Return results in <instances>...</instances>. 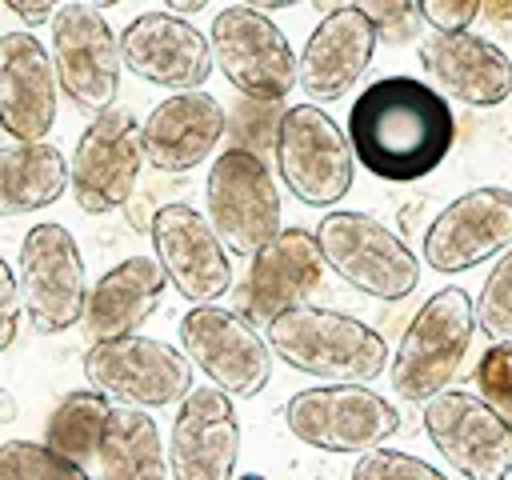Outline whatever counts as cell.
<instances>
[{
  "instance_id": "1",
  "label": "cell",
  "mask_w": 512,
  "mask_h": 480,
  "mask_svg": "<svg viewBox=\"0 0 512 480\" xmlns=\"http://www.w3.org/2000/svg\"><path fill=\"white\" fill-rule=\"evenodd\" d=\"M348 140L372 176L412 184L444 164L456 140V120L440 88L416 76H384L352 100Z\"/></svg>"
},
{
  "instance_id": "2",
  "label": "cell",
  "mask_w": 512,
  "mask_h": 480,
  "mask_svg": "<svg viewBox=\"0 0 512 480\" xmlns=\"http://www.w3.org/2000/svg\"><path fill=\"white\" fill-rule=\"evenodd\" d=\"M264 336L288 368L316 376V380L368 384L392 360L384 336L372 324L348 312H336V308H320V304H296L272 316L264 324Z\"/></svg>"
},
{
  "instance_id": "3",
  "label": "cell",
  "mask_w": 512,
  "mask_h": 480,
  "mask_svg": "<svg viewBox=\"0 0 512 480\" xmlns=\"http://www.w3.org/2000/svg\"><path fill=\"white\" fill-rule=\"evenodd\" d=\"M476 328V300H468L464 288H436L416 308L388 360L396 396H404L408 404H424L444 392L464 368Z\"/></svg>"
},
{
  "instance_id": "4",
  "label": "cell",
  "mask_w": 512,
  "mask_h": 480,
  "mask_svg": "<svg viewBox=\"0 0 512 480\" xmlns=\"http://www.w3.org/2000/svg\"><path fill=\"white\" fill-rule=\"evenodd\" d=\"M316 240L324 252V264L356 292L372 300H404L420 284V260L408 248L404 236H396L388 224H380L368 212L332 208L316 224Z\"/></svg>"
},
{
  "instance_id": "5",
  "label": "cell",
  "mask_w": 512,
  "mask_h": 480,
  "mask_svg": "<svg viewBox=\"0 0 512 480\" xmlns=\"http://www.w3.org/2000/svg\"><path fill=\"white\" fill-rule=\"evenodd\" d=\"M284 424L308 448L336 452V456H360L400 432V412L392 400H384L380 392L364 384L328 380L320 388H304L288 396Z\"/></svg>"
},
{
  "instance_id": "6",
  "label": "cell",
  "mask_w": 512,
  "mask_h": 480,
  "mask_svg": "<svg viewBox=\"0 0 512 480\" xmlns=\"http://www.w3.org/2000/svg\"><path fill=\"white\" fill-rule=\"evenodd\" d=\"M276 172L308 208H332L352 192L356 152L348 132L312 100L284 108L276 136Z\"/></svg>"
},
{
  "instance_id": "7",
  "label": "cell",
  "mask_w": 512,
  "mask_h": 480,
  "mask_svg": "<svg viewBox=\"0 0 512 480\" xmlns=\"http://www.w3.org/2000/svg\"><path fill=\"white\" fill-rule=\"evenodd\" d=\"M16 280H20L24 316H28L32 332L60 336L84 320V304H88L84 256H80L76 236L64 224L48 220V224H32L24 232Z\"/></svg>"
},
{
  "instance_id": "8",
  "label": "cell",
  "mask_w": 512,
  "mask_h": 480,
  "mask_svg": "<svg viewBox=\"0 0 512 480\" xmlns=\"http://www.w3.org/2000/svg\"><path fill=\"white\" fill-rule=\"evenodd\" d=\"M180 348L232 400H252L272 380V344L240 308L192 304L180 316Z\"/></svg>"
},
{
  "instance_id": "9",
  "label": "cell",
  "mask_w": 512,
  "mask_h": 480,
  "mask_svg": "<svg viewBox=\"0 0 512 480\" xmlns=\"http://www.w3.org/2000/svg\"><path fill=\"white\" fill-rule=\"evenodd\" d=\"M52 24V64L60 92L72 100V108L96 116L116 104L120 96V36L104 20V8L88 0H68L56 8Z\"/></svg>"
},
{
  "instance_id": "10",
  "label": "cell",
  "mask_w": 512,
  "mask_h": 480,
  "mask_svg": "<svg viewBox=\"0 0 512 480\" xmlns=\"http://www.w3.org/2000/svg\"><path fill=\"white\" fill-rule=\"evenodd\" d=\"M144 124L132 108H104L80 132L76 152L68 160V192L80 212L108 216L128 204L144 168Z\"/></svg>"
},
{
  "instance_id": "11",
  "label": "cell",
  "mask_w": 512,
  "mask_h": 480,
  "mask_svg": "<svg viewBox=\"0 0 512 480\" xmlns=\"http://www.w3.org/2000/svg\"><path fill=\"white\" fill-rule=\"evenodd\" d=\"M192 360L184 348L164 340L128 332L112 340H96L84 352V380L108 392L116 404L168 408L192 392Z\"/></svg>"
},
{
  "instance_id": "12",
  "label": "cell",
  "mask_w": 512,
  "mask_h": 480,
  "mask_svg": "<svg viewBox=\"0 0 512 480\" xmlns=\"http://www.w3.org/2000/svg\"><path fill=\"white\" fill-rule=\"evenodd\" d=\"M208 220L224 236L236 256H256L284 224H280V192L264 156L248 148H224L204 184Z\"/></svg>"
},
{
  "instance_id": "13",
  "label": "cell",
  "mask_w": 512,
  "mask_h": 480,
  "mask_svg": "<svg viewBox=\"0 0 512 480\" xmlns=\"http://www.w3.org/2000/svg\"><path fill=\"white\" fill-rule=\"evenodd\" d=\"M216 68L224 80L244 96H268L284 100L296 88V64L288 36L276 28V20L252 4H232L212 16L208 28Z\"/></svg>"
},
{
  "instance_id": "14",
  "label": "cell",
  "mask_w": 512,
  "mask_h": 480,
  "mask_svg": "<svg viewBox=\"0 0 512 480\" xmlns=\"http://www.w3.org/2000/svg\"><path fill=\"white\" fill-rule=\"evenodd\" d=\"M424 432L436 452L472 480H500L512 472V424L472 392L444 388L424 400Z\"/></svg>"
},
{
  "instance_id": "15",
  "label": "cell",
  "mask_w": 512,
  "mask_h": 480,
  "mask_svg": "<svg viewBox=\"0 0 512 480\" xmlns=\"http://www.w3.org/2000/svg\"><path fill=\"white\" fill-rule=\"evenodd\" d=\"M148 232L168 288H176L188 304H212L232 288V248L192 204H160Z\"/></svg>"
},
{
  "instance_id": "16",
  "label": "cell",
  "mask_w": 512,
  "mask_h": 480,
  "mask_svg": "<svg viewBox=\"0 0 512 480\" xmlns=\"http://www.w3.org/2000/svg\"><path fill=\"white\" fill-rule=\"evenodd\" d=\"M508 244H512V192L484 184L460 192L452 204L436 212V220L424 232L420 256L432 272L456 276L500 256Z\"/></svg>"
},
{
  "instance_id": "17",
  "label": "cell",
  "mask_w": 512,
  "mask_h": 480,
  "mask_svg": "<svg viewBox=\"0 0 512 480\" xmlns=\"http://www.w3.org/2000/svg\"><path fill=\"white\" fill-rule=\"evenodd\" d=\"M120 56L132 76L156 88H204L216 68L212 40L180 12H144L120 32Z\"/></svg>"
},
{
  "instance_id": "18",
  "label": "cell",
  "mask_w": 512,
  "mask_h": 480,
  "mask_svg": "<svg viewBox=\"0 0 512 480\" xmlns=\"http://www.w3.org/2000/svg\"><path fill=\"white\" fill-rule=\"evenodd\" d=\"M324 252L316 232L280 228L248 264L244 284L236 288V304L248 320L268 324L272 316L308 304V296L324 284Z\"/></svg>"
},
{
  "instance_id": "19",
  "label": "cell",
  "mask_w": 512,
  "mask_h": 480,
  "mask_svg": "<svg viewBox=\"0 0 512 480\" xmlns=\"http://www.w3.org/2000/svg\"><path fill=\"white\" fill-rule=\"evenodd\" d=\"M240 460V420L232 396L216 384L192 388L168 432V464L176 480H228Z\"/></svg>"
},
{
  "instance_id": "20",
  "label": "cell",
  "mask_w": 512,
  "mask_h": 480,
  "mask_svg": "<svg viewBox=\"0 0 512 480\" xmlns=\"http://www.w3.org/2000/svg\"><path fill=\"white\" fill-rule=\"evenodd\" d=\"M376 44H380L376 24L360 8L344 4V8L324 12L320 24L304 40V52L296 64V88L312 104H332L348 96L352 84L368 72Z\"/></svg>"
},
{
  "instance_id": "21",
  "label": "cell",
  "mask_w": 512,
  "mask_h": 480,
  "mask_svg": "<svg viewBox=\"0 0 512 480\" xmlns=\"http://www.w3.org/2000/svg\"><path fill=\"white\" fill-rule=\"evenodd\" d=\"M60 80L36 32L0 36V128L12 140H44L56 124Z\"/></svg>"
},
{
  "instance_id": "22",
  "label": "cell",
  "mask_w": 512,
  "mask_h": 480,
  "mask_svg": "<svg viewBox=\"0 0 512 480\" xmlns=\"http://www.w3.org/2000/svg\"><path fill=\"white\" fill-rule=\"evenodd\" d=\"M144 160L156 172L180 176L200 168L228 132V112L204 88H184L160 100L144 120Z\"/></svg>"
},
{
  "instance_id": "23",
  "label": "cell",
  "mask_w": 512,
  "mask_h": 480,
  "mask_svg": "<svg viewBox=\"0 0 512 480\" xmlns=\"http://www.w3.org/2000/svg\"><path fill=\"white\" fill-rule=\"evenodd\" d=\"M420 64L444 96L468 108H496L512 96V60L504 48L476 32H432L420 40Z\"/></svg>"
},
{
  "instance_id": "24",
  "label": "cell",
  "mask_w": 512,
  "mask_h": 480,
  "mask_svg": "<svg viewBox=\"0 0 512 480\" xmlns=\"http://www.w3.org/2000/svg\"><path fill=\"white\" fill-rule=\"evenodd\" d=\"M168 276L152 256H124L116 268H108L96 288H88V304H84V336L88 344L96 340H112V336H128L136 332L164 300Z\"/></svg>"
},
{
  "instance_id": "25",
  "label": "cell",
  "mask_w": 512,
  "mask_h": 480,
  "mask_svg": "<svg viewBox=\"0 0 512 480\" xmlns=\"http://www.w3.org/2000/svg\"><path fill=\"white\" fill-rule=\"evenodd\" d=\"M68 188V160L48 140H12L0 148V216L52 208Z\"/></svg>"
},
{
  "instance_id": "26",
  "label": "cell",
  "mask_w": 512,
  "mask_h": 480,
  "mask_svg": "<svg viewBox=\"0 0 512 480\" xmlns=\"http://www.w3.org/2000/svg\"><path fill=\"white\" fill-rule=\"evenodd\" d=\"M96 468L108 480H160V476H172L168 444H160V428L148 416V408L112 404Z\"/></svg>"
},
{
  "instance_id": "27",
  "label": "cell",
  "mask_w": 512,
  "mask_h": 480,
  "mask_svg": "<svg viewBox=\"0 0 512 480\" xmlns=\"http://www.w3.org/2000/svg\"><path fill=\"white\" fill-rule=\"evenodd\" d=\"M108 416H112V396L108 392H100V388L64 392L60 404L52 408L48 424H44V440L60 456H68L72 464H80L84 472H92L96 468V456H100V440H104Z\"/></svg>"
},
{
  "instance_id": "28",
  "label": "cell",
  "mask_w": 512,
  "mask_h": 480,
  "mask_svg": "<svg viewBox=\"0 0 512 480\" xmlns=\"http://www.w3.org/2000/svg\"><path fill=\"white\" fill-rule=\"evenodd\" d=\"M280 120H284V100H268V96H244L236 100V108L228 112V140L232 148H248L256 156H276V136H280Z\"/></svg>"
},
{
  "instance_id": "29",
  "label": "cell",
  "mask_w": 512,
  "mask_h": 480,
  "mask_svg": "<svg viewBox=\"0 0 512 480\" xmlns=\"http://www.w3.org/2000/svg\"><path fill=\"white\" fill-rule=\"evenodd\" d=\"M476 324L488 336V344H508L512 340V244L496 256L488 268L480 296H476Z\"/></svg>"
},
{
  "instance_id": "30",
  "label": "cell",
  "mask_w": 512,
  "mask_h": 480,
  "mask_svg": "<svg viewBox=\"0 0 512 480\" xmlns=\"http://www.w3.org/2000/svg\"><path fill=\"white\" fill-rule=\"evenodd\" d=\"M0 476H16V480H48V476H88L80 464H72L68 456H60L48 440H4L0 444Z\"/></svg>"
},
{
  "instance_id": "31",
  "label": "cell",
  "mask_w": 512,
  "mask_h": 480,
  "mask_svg": "<svg viewBox=\"0 0 512 480\" xmlns=\"http://www.w3.org/2000/svg\"><path fill=\"white\" fill-rule=\"evenodd\" d=\"M312 4L324 8V12L344 8V4L360 8V12L376 24V36H380L384 44H408V40H416V32H420V24H424L416 0H312Z\"/></svg>"
},
{
  "instance_id": "32",
  "label": "cell",
  "mask_w": 512,
  "mask_h": 480,
  "mask_svg": "<svg viewBox=\"0 0 512 480\" xmlns=\"http://www.w3.org/2000/svg\"><path fill=\"white\" fill-rule=\"evenodd\" d=\"M480 396L512 424V340L508 344H488V352L476 360L472 372Z\"/></svg>"
},
{
  "instance_id": "33",
  "label": "cell",
  "mask_w": 512,
  "mask_h": 480,
  "mask_svg": "<svg viewBox=\"0 0 512 480\" xmlns=\"http://www.w3.org/2000/svg\"><path fill=\"white\" fill-rule=\"evenodd\" d=\"M352 476L356 480H440V468L420 460V456H408V452H392V448H368L360 452V460L352 464Z\"/></svg>"
},
{
  "instance_id": "34",
  "label": "cell",
  "mask_w": 512,
  "mask_h": 480,
  "mask_svg": "<svg viewBox=\"0 0 512 480\" xmlns=\"http://www.w3.org/2000/svg\"><path fill=\"white\" fill-rule=\"evenodd\" d=\"M416 8L436 32H464L480 16V0H416Z\"/></svg>"
},
{
  "instance_id": "35",
  "label": "cell",
  "mask_w": 512,
  "mask_h": 480,
  "mask_svg": "<svg viewBox=\"0 0 512 480\" xmlns=\"http://www.w3.org/2000/svg\"><path fill=\"white\" fill-rule=\"evenodd\" d=\"M20 312H24V296H20V280L8 268V260L0 256V352H8L16 344L20 332Z\"/></svg>"
},
{
  "instance_id": "36",
  "label": "cell",
  "mask_w": 512,
  "mask_h": 480,
  "mask_svg": "<svg viewBox=\"0 0 512 480\" xmlns=\"http://www.w3.org/2000/svg\"><path fill=\"white\" fill-rule=\"evenodd\" d=\"M4 8H8V12L20 20V24L40 28V24H48V20L56 16L60 0H4Z\"/></svg>"
},
{
  "instance_id": "37",
  "label": "cell",
  "mask_w": 512,
  "mask_h": 480,
  "mask_svg": "<svg viewBox=\"0 0 512 480\" xmlns=\"http://www.w3.org/2000/svg\"><path fill=\"white\" fill-rule=\"evenodd\" d=\"M480 16L488 24H512V0H480Z\"/></svg>"
},
{
  "instance_id": "38",
  "label": "cell",
  "mask_w": 512,
  "mask_h": 480,
  "mask_svg": "<svg viewBox=\"0 0 512 480\" xmlns=\"http://www.w3.org/2000/svg\"><path fill=\"white\" fill-rule=\"evenodd\" d=\"M16 416H20V400H16V392H8L0 384V424H12Z\"/></svg>"
},
{
  "instance_id": "39",
  "label": "cell",
  "mask_w": 512,
  "mask_h": 480,
  "mask_svg": "<svg viewBox=\"0 0 512 480\" xmlns=\"http://www.w3.org/2000/svg\"><path fill=\"white\" fill-rule=\"evenodd\" d=\"M164 4H168V12H180V16H196L208 8V0H164Z\"/></svg>"
},
{
  "instance_id": "40",
  "label": "cell",
  "mask_w": 512,
  "mask_h": 480,
  "mask_svg": "<svg viewBox=\"0 0 512 480\" xmlns=\"http://www.w3.org/2000/svg\"><path fill=\"white\" fill-rule=\"evenodd\" d=\"M240 4H252V8H260V12H280V8H296V4H304V0H240Z\"/></svg>"
},
{
  "instance_id": "41",
  "label": "cell",
  "mask_w": 512,
  "mask_h": 480,
  "mask_svg": "<svg viewBox=\"0 0 512 480\" xmlns=\"http://www.w3.org/2000/svg\"><path fill=\"white\" fill-rule=\"evenodd\" d=\"M88 4H96V8H116V4H124V0H88Z\"/></svg>"
}]
</instances>
